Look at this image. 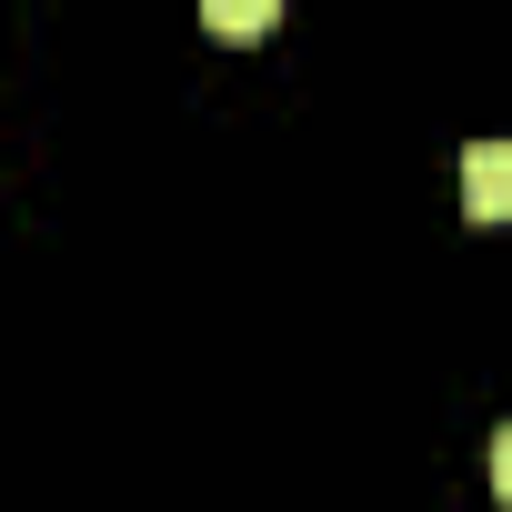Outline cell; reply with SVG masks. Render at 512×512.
<instances>
[{
  "mask_svg": "<svg viewBox=\"0 0 512 512\" xmlns=\"http://www.w3.org/2000/svg\"><path fill=\"white\" fill-rule=\"evenodd\" d=\"M462 211L472 221H512V141H472L462 151Z\"/></svg>",
  "mask_w": 512,
  "mask_h": 512,
  "instance_id": "cell-1",
  "label": "cell"
},
{
  "mask_svg": "<svg viewBox=\"0 0 512 512\" xmlns=\"http://www.w3.org/2000/svg\"><path fill=\"white\" fill-rule=\"evenodd\" d=\"M272 21H282V0H201V31H211L221 51H251Z\"/></svg>",
  "mask_w": 512,
  "mask_h": 512,
  "instance_id": "cell-2",
  "label": "cell"
},
{
  "mask_svg": "<svg viewBox=\"0 0 512 512\" xmlns=\"http://www.w3.org/2000/svg\"><path fill=\"white\" fill-rule=\"evenodd\" d=\"M492 492H502V502H512V422H502V432H492Z\"/></svg>",
  "mask_w": 512,
  "mask_h": 512,
  "instance_id": "cell-3",
  "label": "cell"
}]
</instances>
